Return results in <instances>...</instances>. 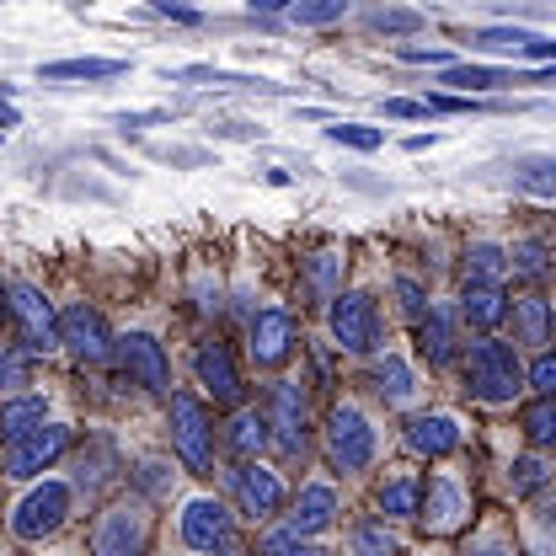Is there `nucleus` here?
<instances>
[{
	"instance_id": "1",
	"label": "nucleus",
	"mask_w": 556,
	"mask_h": 556,
	"mask_svg": "<svg viewBox=\"0 0 556 556\" xmlns=\"http://www.w3.org/2000/svg\"><path fill=\"white\" fill-rule=\"evenodd\" d=\"M460 375H466V391H471L477 402H486V407H508V402L530 386V369H525L519 348L503 343V338H482V343L466 348Z\"/></svg>"
},
{
	"instance_id": "2",
	"label": "nucleus",
	"mask_w": 556,
	"mask_h": 556,
	"mask_svg": "<svg viewBox=\"0 0 556 556\" xmlns=\"http://www.w3.org/2000/svg\"><path fill=\"white\" fill-rule=\"evenodd\" d=\"M70 514H75V486L60 482V477H43V482H33L22 497H16V508H11V535L16 541H49V535H60L70 525Z\"/></svg>"
},
{
	"instance_id": "3",
	"label": "nucleus",
	"mask_w": 556,
	"mask_h": 556,
	"mask_svg": "<svg viewBox=\"0 0 556 556\" xmlns=\"http://www.w3.org/2000/svg\"><path fill=\"white\" fill-rule=\"evenodd\" d=\"M166 428H172V450L182 455V466L193 477L214 471V450H219V433H214V417L193 391H172V407H166Z\"/></svg>"
},
{
	"instance_id": "4",
	"label": "nucleus",
	"mask_w": 556,
	"mask_h": 556,
	"mask_svg": "<svg viewBox=\"0 0 556 556\" xmlns=\"http://www.w3.org/2000/svg\"><path fill=\"white\" fill-rule=\"evenodd\" d=\"M375 455H380V428L369 422L364 407L338 402V407L327 413V460H332L338 471H369Z\"/></svg>"
},
{
	"instance_id": "5",
	"label": "nucleus",
	"mask_w": 556,
	"mask_h": 556,
	"mask_svg": "<svg viewBox=\"0 0 556 556\" xmlns=\"http://www.w3.org/2000/svg\"><path fill=\"white\" fill-rule=\"evenodd\" d=\"M177 535L199 556H230L236 552V514L219 497H188L182 519H177Z\"/></svg>"
},
{
	"instance_id": "6",
	"label": "nucleus",
	"mask_w": 556,
	"mask_h": 556,
	"mask_svg": "<svg viewBox=\"0 0 556 556\" xmlns=\"http://www.w3.org/2000/svg\"><path fill=\"white\" fill-rule=\"evenodd\" d=\"M91 556H150V514L139 503H113L91 525Z\"/></svg>"
},
{
	"instance_id": "7",
	"label": "nucleus",
	"mask_w": 556,
	"mask_h": 556,
	"mask_svg": "<svg viewBox=\"0 0 556 556\" xmlns=\"http://www.w3.org/2000/svg\"><path fill=\"white\" fill-rule=\"evenodd\" d=\"M327 327H332V338L343 353H375L380 338H386V321H380V305L369 300V294H338L332 300V311H327Z\"/></svg>"
},
{
	"instance_id": "8",
	"label": "nucleus",
	"mask_w": 556,
	"mask_h": 556,
	"mask_svg": "<svg viewBox=\"0 0 556 556\" xmlns=\"http://www.w3.org/2000/svg\"><path fill=\"white\" fill-rule=\"evenodd\" d=\"M268 433L278 439V450L289 455V460H300L305 455V444H311V407H305V391L294 386V380H274L268 386Z\"/></svg>"
},
{
	"instance_id": "9",
	"label": "nucleus",
	"mask_w": 556,
	"mask_h": 556,
	"mask_svg": "<svg viewBox=\"0 0 556 556\" xmlns=\"http://www.w3.org/2000/svg\"><path fill=\"white\" fill-rule=\"evenodd\" d=\"M65 450H70V428L65 422H43L38 433L5 444V455H0V477H11V482H33V477L49 471Z\"/></svg>"
},
{
	"instance_id": "10",
	"label": "nucleus",
	"mask_w": 556,
	"mask_h": 556,
	"mask_svg": "<svg viewBox=\"0 0 556 556\" xmlns=\"http://www.w3.org/2000/svg\"><path fill=\"white\" fill-rule=\"evenodd\" d=\"M60 348L75 364H102L118 348V338L97 305H70V311H60Z\"/></svg>"
},
{
	"instance_id": "11",
	"label": "nucleus",
	"mask_w": 556,
	"mask_h": 556,
	"mask_svg": "<svg viewBox=\"0 0 556 556\" xmlns=\"http://www.w3.org/2000/svg\"><path fill=\"white\" fill-rule=\"evenodd\" d=\"M11 316H16L22 348H27L33 358L60 348V316H54V305H49L43 289H33V283H11Z\"/></svg>"
},
{
	"instance_id": "12",
	"label": "nucleus",
	"mask_w": 556,
	"mask_h": 556,
	"mask_svg": "<svg viewBox=\"0 0 556 556\" xmlns=\"http://www.w3.org/2000/svg\"><path fill=\"white\" fill-rule=\"evenodd\" d=\"M118 369L144 386V391H172V358H166V348L155 343L150 332H129V338H118Z\"/></svg>"
},
{
	"instance_id": "13",
	"label": "nucleus",
	"mask_w": 556,
	"mask_h": 556,
	"mask_svg": "<svg viewBox=\"0 0 556 556\" xmlns=\"http://www.w3.org/2000/svg\"><path fill=\"white\" fill-rule=\"evenodd\" d=\"M230 492H236V503H241L247 519H274L278 508H283V482L263 460H241L230 471Z\"/></svg>"
},
{
	"instance_id": "14",
	"label": "nucleus",
	"mask_w": 556,
	"mask_h": 556,
	"mask_svg": "<svg viewBox=\"0 0 556 556\" xmlns=\"http://www.w3.org/2000/svg\"><path fill=\"white\" fill-rule=\"evenodd\" d=\"M247 353L257 369H278L294 353V316L289 311H257L247 327Z\"/></svg>"
},
{
	"instance_id": "15",
	"label": "nucleus",
	"mask_w": 556,
	"mask_h": 556,
	"mask_svg": "<svg viewBox=\"0 0 556 556\" xmlns=\"http://www.w3.org/2000/svg\"><path fill=\"white\" fill-rule=\"evenodd\" d=\"M193 369H199V386H204L219 407H236V402H241V391H247V386H241V369H236L230 348L219 343V338L199 343V353H193Z\"/></svg>"
},
{
	"instance_id": "16",
	"label": "nucleus",
	"mask_w": 556,
	"mask_h": 556,
	"mask_svg": "<svg viewBox=\"0 0 556 556\" xmlns=\"http://www.w3.org/2000/svg\"><path fill=\"white\" fill-rule=\"evenodd\" d=\"M466 444V422L455 413H417L407 422V450L422 455V460H444Z\"/></svg>"
},
{
	"instance_id": "17",
	"label": "nucleus",
	"mask_w": 556,
	"mask_h": 556,
	"mask_svg": "<svg viewBox=\"0 0 556 556\" xmlns=\"http://www.w3.org/2000/svg\"><path fill=\"white\" fill-rule=\"evenodd\" d=\"M466 514H471V497H466V486L455 482V477H433V482L422 486V514H417V519H422L433 535L460 530Z\"/></svg>"
},
{
	"instance_id": "18",
	"label": "nucleus",
	"mask_w": 556,
	"mask_h": 556,
	"mask_svg": "<svg viewBox=\"0 0 556 556\" xmlns=\"http://www.w3.org/2000/svg\"><path fill=\"white\" fill-rule=\"evenodd\" d=\"M332 525H338V492H332V482H305L300 497L289 503V525L283 530H294L300 541H311V535H321Z\"/></svg>"
},
{
	"instance_id": "19",
	"label": "nucleus",
	"mask_w": 556,
	"mask_h": 556,
	"mask_svg": "<svg viewBox=\"0 0 556 556\" xmlns=\"http://www.w3.org/2000/svg\"><path fill=\"white\" fill-rule=\"evenodd\" d=\"M503 316H508L503 283H471V278H466V289H460V321L477 327V332H492Z\"/></svg>"
},
{
	"instance_id": "20",
	"label": "nucleus",
	"mask_w": 556,
	"mask_h": 556,
	"mask_svg": "<svg viewBox=\"0 0 556 556\" xmlns=\"http://www.w3.org/2000/svg\"><path fill=\"white\" fill-rule=\"evenodd\" d=\"M43 422H49V402H43L38 391L11 396V402H0V444H16V439L38 433Z\"/></svg>"
},
{
	"instance_id": "21",
	"label": "nucleus",
	"mask_w": 556,
	"mask_h": 556,
	"mask_svg": "<svg viewBox=\"0 0 556 556\" xmlns=\"http://www.w3.org/2000/svg\"><path fill=\"white\" fill-rule=\"evenodd\" d=\"M369 386H375V396L386 402V407H407L417 396V375L407 358H396V353H386L380 364H375V375H369Z\"/></svg>"
},
{
	"instance_id": "22",
	"label": "nucleus",
	"mask_w": 556,
	"mask_h": 556,
	"mask_svg": "<svg viewBox=\"0 0 556 556\" xmlns=\"http://www.w3.org/2000/svg\"><path fill=\"white\" fill-rule=\"evenodd\" d=\"M417 353H422L433 369H444V364L455 358V321H450V311H428V316L417 321Z\"/></svg>"
},
{
	"instance_id": "23",
	"label": "nucleus",
	"mask_w": 556,
	"mask_h": 556,
	"mask_svg": "<svg viewBox=\"0 0 556 556\" xmlns=\"http://www.w3.org/2000/svg\"><path fill=\"white\" fill-rule=\"evenodd\" d=\"M268 439H274V433H268V417L252 413V407H241V413L230 417V428H225V444H230L241 460H257V455L268 450Z\"/></svg>"
},
{
	"instance_id": "24",
	"label": "nucleus",
	"mask_w": 556,
	"mask_h": 556,
	"mask_svg": "<svg viewBox=\"0 0 556 556\" xmlns=\"http://www.w3.org/2000/svg\"><path fill=\"white\" fill-rule=\"evenodd\" d=\"M124 70H129V60H54V65L38 70V80H49V86H60V80H113Z\"/></svg>"
},
{
	"instance_id": "25",
	"label": "nucleus",
	"mask_w": 556,
	"mask_h": 556,
	"mask_svg": "<svg viewBox=\"0 0 556 556\" xmlns=\"http://www.w3.org/2000/svg\"><path fill=\"white\" fill-rule=\"evenodd\" d=\"M514 188L535 193V199H556V155H525L514 161Z\"/></svg>"
},
{
	"instance_id": "26",
	"label": "nucleus",
	"mask_w": 556,
	"mask_h": 556,
	"mask_svg": "<svg viewBox=\"0 0 556 556\" xmlns=\"http://www.w3.org/2000/svg\"><path fill=\"white\" fill-rule=\"evenodd\" d=\"M380 514L386 519H417L422 514V482L417 477H391L380 486Z\"/></svg>"
},
{
	"instance_id": "27",
	"label": "nucleus",
	"mask_w": 556,
	"mask_h": 556,
	"mask_svg": "<svg viewBox=\"0 0 556 556\" xmlns=\"http://www.w3.org/2000/svg\"><path fill=\"white\" fill-rule=\"evenodd\" d=\"M514 311V327H519V343H546V332H552V305L541 300V294H525V300H514L508 305Z\"/></svg>"
},
{
	"instance_id": "28",
	"label": "nucleus",
	"mask_w": 556,
	"mask_h": 556,
	"mask_svg": "<svg viewBox=\"0 0 556 556\" xmlns=\"http://www.w3.org/2000/svg\"><path fill=\"white\" fill-rule=\"evenodd\" d=\"M305 289H311L316 300H338V294H343V257H338V252L305 257Z\"/></svg>"
},
{
	"instance_id": "29",
	"label": "nucleus",
	"mask_w": 556,
	"mask_h": 556,
	"mask_svg": "<svg viewBox=\"0 0 556 556\" xmlns=\"http://www.w3.org/2000/svg\"><path fill=\"white\" fill-rule=\"evenodd\" d=\"M508 268L519 278H530V283H541V278H552V247L535 241V236H525V241L508 247Z\"/></svg>"
},
{
	"instance_id": "30",
	"label": "nucleus",
	"mask_w": 556,
	"mask_h": 556,
	"mask_svg": "<svg viewBox=\"0 0 556 556\" xmlns=\"http://www.w3.org/2000/svg\"><path fill=\"white\" fill-rule=\"evenodd\" d=\"M503 274H508V247L477 241V247L466 252V278H471V283H503Z\"/></svg>"
},
{
	"instance_id": "31",
	"label": "nucleus",
	"mask_w": 556,
	"mask_h": 556,
	"mask_svg": "<svg viewBox=\"0 0 556 556\" xmlns=\"http://www.w3.org/2000/svg\"><path fill=\"white\" fill-rule=\"evenodd\" d=\"M33 386V353L27 348H0V402L27 396Z\"/></svg>"
},
{
	"instance_id": "32",
	"label": "nucleus",
	"mask_w": 556,
	"mask_h": 556,
	"mask_svg": "<svg viewBox=\"0 0 556 556\" xmlns=\"http://www.w3.org/2000/svg\"><path fill=\"white\" fill-rule=\"evenodd\" d=\"M353 556H402V541L386 530V519H364V525H353Z\"/></svg>"
},
{
	"instance_id": "33",
	"label": "nucleus",
	"mask_w": 556,
	"mask_h": 556,
	"mask_svg": "<svg viewBox=\"0 0 556 556\" xmlns=\"http://www.w3.org/2000/svg\"><path fill=\"white\" fill-rule=\"evenodd\" d=\"M444 86L492 91V86H514V75H508V70H492V65H455V70H444Z\"/></svg>"
},
{
	"instance_id": "34",
	"label": "nucleus",
	"mask_w": 556,
	"mask_h": 556,
	"mask_svg": "<svg viewBox=\"0 0 556 556\" xmlns=\"http://www.w3.org/2000/svg\"><path fill=\"white\" fill-rule=\"evenodd\" d=\"M519 422H525V439H530V444H541V450H546V444H556V402H552V396L530 402V407L519 413Z\"/></svg>"
},
{
	"instance_id": "35",
	"label": "nucleus",
	"mask_w": 556,
	"mask_h": 556,
	"mask_svg": "<svg viewBox=\"0 0 556 556\" xmlns=\"http://www.w3.org/2000/svg\"><path fill=\"white\" fill-rule=\"evenodd\" d=\"M541 33H525V27H482L477 33V49H497V54H525Z\"/></svg>"
},
{
	"instance_id": "36",
	"label": "nucleus",
	"mask_w": 556,
	"mask_h": 556,
	"mask_svg": "<svg viewBox=\"0 0 556 556\" xmlns=\"http://www.w3.org/2000/svg\"><path fill=\"white\" fill-rule=\"evenodd\" d=\"M289 16L300 27H327V22H343L348 16V0H300V5H289Z\"/></svg>"
},
{
	"instance_id": "37",
	"label": "nucleus",
	"mask_w": 556,
	"mask_h": 556,
	"mask_svg": "<svg viewBox=\"0 0 556 556\" xmlns=\"http://www.w3.org/2000/svg\"><path fill=\"white\" fill-rule=\"evenodd\" d=\"M257 556H327V552L311 546V541H300L294 530H274V535L257 541Z\"/></svg>"
},
{
	"instance_id": "38",
	"label": "nucleus",
	"mask_w": 556,
	"mask_h": 556,
	"mask_svg": "<svg viewBox=\"0 0 556 556\" xmlns=\"http://www.w3.org/2000/svg\"><path fill=\"white\" fill-rule=\"evenodd\" d=\"M508 482H514V492H519V497H530V492H541V486L552 482V466H546V460H535V455H530V460H514Z\"/></svg>"
},
{
	"instance_id": "39",
	"label": "nucleus",
	"mask_w": 556,
	"mask_h": 556,
	"mask_svg": "<svg viewBox=\"0 0 556 556\" xmlns=\"http://www.w3.org/2000/svg\"><path fill=\"white\" fill-rule=\"evenodd\" d=\"M327 135L338 139V144H353V150H380V144H386V135L369 129V124H338V129H327Z\"/></svg>"
},
{
	"instance_id": "40",
	"label": "nucleus",
	"mask_w": 556,
	"mask_h": 556,
	"mask_svg": "<svg viewBox=\"0 0 556 556\" xmlns=\"http://www.w3.org/2000/svg\"><path fill=\"white\" fill-rule=\"evenodd\" d=\"M396 294H402V311H407L413 321H422V316L433 311V305H428V289H422V283H417L413 274H402V278H396Z\"/></svg>"
},
{
	"instance_id": "41",
	"label": "nucleus",
	"mask_w": 556,
	"mask_h": 556,
	"mask_svg": "<svg viewBox=\"0 0 556 556\" xmlns=\"http://www.w3.org/2000/svg\"><path fill=\"white\" fill-rule=\"evenodd\" d=\"M369 27L375 33H417L422 16L417 11H369Z\"/></svg>"
},
{
	"instance_id": "42",
	"label": "nucleus",
	"mask_w": 556,
	"mask_h": 556,
	"mask_svg": "<svg viewBox=\"0 0 556 556\" xmlns=\"http://www.w3.org/2000/svg\"><path fill=\"white\" fill-rule=\"evenodd\" d=\"M530 386H535L541 396H552L556 402V353H541V358L530 364Z\"/></svg>"
},
{
	"instance_id": "43",
	"label": "nucleus",
	"mask_w": 556,
	"mask_h": 556,
	"mask_svg": "<svg viewBox=\"0 0 556 556\" xmlns=\"http://www.w3.org/2000/svg\"><path fill=\"white\" fill-rule=\"evenodd\" d=\"M422 102H428V113H482L477 97H422Z\"/></svg>"
},
{
	"instance_id": "44",
	"label": "nucleus",
	"mask_w": 556,
	"mask_h": 556,
	"mask_svg": "<svg viewBox=\"0 0 556 556\" xmlns=\"http://www.w3.org/2000/svg\"><path fill=\"white\" fill-rule=\"evenodd\" d=\"M386 113H391V118H428V102H413V97H391V102H386Z\"/></svg>"
},
{
	"instance_id": "45",
	"label": "nucleus",
	"mask_w": 556,
	"mask_h": 556,
	"mask_svg": "<svg viewBox=\"0 0 556 556\" xmlns=\"http://www.w3.org/2000/svg\"><path fill=\"white\" fill-rule=\"evenodd\" d=\"M396 54H402L407 65H444V60H450L444 49H413V43H407V49H396Z\"/></svg>"
},
{
	"instance_id": "46",
	"label": "nucleus",
	"mask_w": 556,
	"mask_h": 556,
	"mask_svg": "<svg viewBox=\"0 0 556 556\" xmlns=\"http://www.w3.org/2000/svg\"><path fill=\"white\" fill-rule=\"evenodd\" d=\"M144 124H166V113H124L118 129H144Z\"/></svg>"
},
{
	"instance_id": "47",
	"label": "nucleus",
	"mask_w": 556,
	"mask_h": 556,
	"mask_svg": "<svg viewBox=\"0 0 556 556\" xmlns=\"http://www.w3.org/2000/svg\"><path fill=\"white\" fill-rule=\"evenodd\" d=\"M16 124H22V113H16V108L0 97V129H16Z\"/></svg>"
},
{
	"instance_id": "48",
	"label": "nucleus",
	"mask_w": 556,
	"mask_h": 556,
	"mask_svg": "<svg viewBox=\"0 0 556 556\" xmlns=\"http://www.w3.org/2000/svg\"><path fill=\"white\" fill-rule=\"evenodd\" d=\"M161 11H166V16H177V22H199V11H188V5H172V0H166Z\"/></svg>"
},
{
	"instance_id": "49",
	"label": "nucleus",
	"mask_w": 556,
	"mask_h": 556,
	"mask_svg": "<svg viewBox=\"0 0 556 556\" xmlns=\"http://www.w3.org/2000/svg\"><path fill=\"white\" fill-rule=\"evenodd\" d=\"M471 556H514V552H508L503 541H482V546H477V552H471Z\"/></svg>"
},
{
	"instance_id": "50",
	"label": "nucleus",
	"mask_w": 556,
	"mask_h": 556,
	"mask_svg": "<svg viewBox=\"0 0 556 556\" xmlns=\"http://www.w3.org/2000/svg\"><path fill=\"white\" fill-rule=\"evenodd\" d=\"M552 338H556V305H552Z\"/></svg>"
},
{
	"instance_id": "51",
	"label": "nucleus",
	"mask_w": 556,
	"mask_h": 556,
	"mask_svg": "<svg viewBox=\"0 0 556 556\" xmlns=\"http://www.w3.org/2000/svg\"><path fill=\"white\" fill-rule=\"evenodd\" d=\"M0 139H5V129H0Z\"/></svg>"
}]
</instances>
